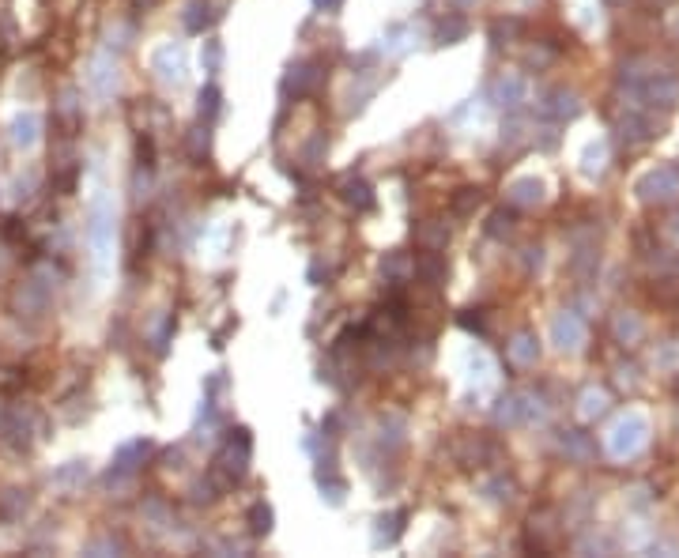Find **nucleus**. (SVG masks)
<instances>
[{"label": "nucleus", "mask_w": 679, "mask_h": 558, "mask_svg": "<svg viewBox=\"0 0 679 558\" xmlns=\"http://www.w3.org/2000/svg\"><path fill=\"white\" fill-rule=\"evenodd\" d=\"M642 431H646L642 419H630V423L623 419L619 426H615V445H611V449H615L619 457H623V453H634V449L642 445Z\"/></svg>", "instance_id": "obj_12"}, {"label": "nucleus", "mask_w": 679, "mask_h": 558, "mask_svg": "<svg viewBox=\"0 0 679 558\" xmlns=\"http://www.w3.org/2000/svg\"><path fill=\"white\" fill-rule=\"evenodd\" d=\"M79 476H88V468H83V460H72L65 471H57V483H72Z\"/></svg>", "instance_id": "obj_31"}, {"label": "nucleus", "mask_w": 679, "mask_h": 558, "mask_svg": "<svg viewBox=\"0 0 679 558\" xmlns=\"http://www.w3.org/2000/svg\"><path fill=\"white\" fill-rule=\"evenodd\" d=\"M313 5H317V8H321V12H336L340 5H344V0H313Z\"/></svg>", "instance_id": "obj_33"}, {"label": "nucleus", "mask_w": 679, "mask_h": 558, "mask_svg": "<svg viewBox=\"0 0 679 558\" xmlns=\"http://www.w3.org/2000/svg\"><path fill=\"white\" fill-rule=\"evenodd\" d=\"M317 83H321V72H317V60H299L287 69V79H284V91L287 95H310Z\"/></svg>", "instance_id": "obj_2"}, {"label": "nucleus", "mask_w": 679, "mask_h": 558, "mask_svg": "<svg viewBox=\"0 0 679 558\" xmlns=\"http://www.w3.org/2000/svg\"><path fill=\"white\" fill-rule=\"evenodd\" d=\"M563 449H570L574 457H589V438L585 434H578V431H566V438H563Z\"/></svg>", "instance_id": "obj_26"}, {"label": "nucleus", "mask_w": 679, "mask_h": 558, "mask_svg": "<svg viewBox=\"0 0 679 558\" xmlns=\"http://www.w3.org/2000/svg\"><path fill=\"white\" fill-rule=\"evenodd\" d=\"M340 200L351 204V208H358V211H370V208H374V192H370V185H367L363 178L348 174L344 181H340Z\"/></svg>", "instance_id": "obj_9"}, {"label": "nucleus", "mask_w": 679, "mask_h": 558, "mask_svg": "<svg viewBox=\"0 0 679 558\" xmlns=\"http://www.w3.org/2000/svg\"><path fill=\"white\" fill-rule=\"evenodd\" d=\"M675 389H679V381H675Z\"/></svg>", "instance_id": "obj_35"}, {"label": "nucleus", "mask_w": 679, "mask_h": 558, "mask_svg": "<svg viewBox=\"0 0 679 558\" xmlns=\"http://www.w3.org/2000/svg\"><path fill=\"white\" fill-rule=\"evenodd\" d=\"M453 5H460V8H464V5H476V0H453Z\"/></svg>", "instance_id": "obj_34"}, {"label": "nucleus", "mask_w": 679, "mask_h": 558, "mask_svg": "<svg viewBox=\"0 0 679 558\" xmlns=\"http://www.w3.org/2000/svg\"><path fill=\"white\" fill-rule=\"evenodd\" d=\"M495 98H498V106H506V110H521L525 98H528L525 79L521 76H502L495 83Z\"/></svg>", "instance_id": "obj_10"}, {"label": "nucleus", "mask_w": 679, "mask_h": 558, "mask_svg": "<svg viewBox=\"0 0 679 558\" xmlns=\"http://www.w3.org/2000/svg\"><path fill=\"white\" fill-rule=\"evenodd\" d=\"M464 34H469V19L464 15H450V19H442L438 23V46H453V42H460Z\"/></svg>", "instance_id": "obj_15"}, {"label": "nucleus", "mask_w": 679, "mask_h": 558, "mask_svg": "<svg viewBox=\"0 0 679 558\" xmlns=\"http://www.w3.org/2000/svg\"><path fill=\"white\" fill-rule=\"evenodd\" d=\"M483 204V192L479 189H457V197H453V216H472V211Z\"/></svg>", "instance_id": "obj_18"}, {"label": "nucleus", "mask_w": 679, "mask_h": 558, "mask_svg": "<svg viewBox=\"0 0 679 558\" xmlns=\"http://www.w3.org/2000/svg\"><path fill=\"white\" fill-rule=\"evenodd\" d=\"M646 98L656 102V106H665V110H672V106L679 102V79H675V76L653 72L649 83H646Z\"/></svg>", "instance_id": "obj_5"}, {"label": "nucleus", "mask_w": 679, "mask_h": 558, "mask_svg": "<svg viewBox=\"0 0 679 558\" xmlns=\"http://www.w3.org/2000/svg\"><path fill=\"white\" fill-rule=\"evenodd\" d=\"M460 325L469 329V332H483V321L479 317H460Z\"/></svg>", "instance_id": "obj_32"}, {"label": "nucleus", "mask_w": 679, "mask_h": 558, "mask_svg": "<svg viewBox=\"0 0 679 558\" xmlns=\"http://www.w3.org/2000/svg\"><path fill=\"white\" fill-rule=\"evenodd\" d=\"M12 144L19 147V152H31V147L38 144V117L34 114H23L12 121Z\"/></svg>", "instance_id": "obj_14"}, {"label": "nucleus", "mask_w": 679, "mask_h": 558, "mask_svg": "<svg viewBox=\"0 0 679 558\" xmlns=\"http://www.w3.org/2000/svg\"><path fill=\"white\" fill-rule=\"evenodd\" d=\"M638 197L646 204H668L679 197V170L675 166H656L638 181Z\"/></svg>", "instance_id": "obj_1"}, {"label": "nucleus", "mask_w": 679, "mask_h": 558, "mask_svg": "<svg viewBox=\"0 0 679 558\" xmlns=\"http://www.w3.org/2000/svg\"><path fill=\"white\" fill-rule=\"evenodd\" d=\"M509 358L517 362V367H533V362L540 358V343L533 332H517L514 343H509Z\"/></svg>", "instance_id": "obj_13"}, {"label": "nucleus", "mask_w": 679, "mask_h": 558, "mask_svg": "<svg viewBox=\"0 0 679 558\" xmlns=\"http://www.w3.org/2000/svg\"><path fill=\"white\" fill-rule=\"evenodd\" d=\"M540 415V407L533 404V396H525V393H514V396H506L502 407H498V423H525V419H533Z\"/></svg>", "instance_id": "obj_6"}, {"label": "nucleus", "mask_w": 679, "mask_h": 558, "mask_svg": "<svg viewBox=\"0 0 679 558\" xmlns=\"http://www.w3.org/2000/svg\"><path fill=\"white\" fill-rule=\"evenodd\" d=\"M555 343H559L563 351H578L581 343H585V325H581L574 313L555 317Z\"/></svg>", "instance_id": "obj_7"}, {"label": "nucleus", "mask_w": 679, "mask_h": 558, "mask_svg": "<svg viewBox=\"0 0 679 558\" xmlns=\"http://www.w3.org/2000/svg\"><path fill=\"white\" fill-rule=\"evenodd\" d=\"M506 197L509 204H517V208H533L544 200V181L540 178H517L514 185L506 189Z\"/></svg>", "instance_id": "obj_11"}, {"label": "nucleus", "mask_w": 679, "mask_h": 558, "mask_svg": "<svg viewBox=\"0 0 679 558\" xmlns=\"http://www.w3.org/2000/svg\"><path fill=\"white\" fill-rule=\"evenodd\" d=\"M219 60H223V50H219V42H208V53H204V69H208V72H219Z\"/></svg>", "instance_id": "obj_30"}, {"label": "nucleus", "mask_w": 679, "mask_h": 558, "mask_svg": "<svg viewBox=\"0 0 679 558\" xmlns=\"http://www.w3.org/2000/svg\"><path fill=\"white\" fill-rule=\"evenodd\" d=\"M509 230H514V216H509L506 208L495 211V216H491V227H487V234H491V238H506Z\"/></svg>", "instance_id": "obj_23"}, {"label": "nucleus", "mask_w": 679, "mask_h": 558, "mask_svg": "<svg viewBox=\"0 0 679 558\" xmlns=\"http://www.w3.org/2000/svg\"><path fill=\"white\" fill-rule=\"evenodd\" d=\"M521 19H495L491 23V38H495V46H509L517 34H521Z\"/></svg>", "instance_id": "obj_19"}, {"label": "nucleus", "mask_w": 679, "mask_h": 558, "mask_svg": "<svg viewBox=\"0 0 679 558\" xmlns=\"http://www.w3.org/2000/svg\"><path fill=\"white\" fill-rule=\"evenodd\" d=\"M419 242H427L431 249H442L445 242H450V230H445V227H423L419 230Z\"/></svg>", "instance_id": "obj_25"}, {"label": "nucleus", "mask_w": 679, "mask_h": 558, "mask_svg": "<svg viewBox=\"0 0 679 558\" xmlns=\"http://www.w3.org/2000/svg\"><path fill=\"white\" fill-rule=\"evenodd\" d=\"M381 268H386L389 275H405L412 265H408V256H405V253H389L386 261H381Z\"/></svg>", "instance_id": "obj_28"}, {"label": "nucleus", "mask_w": 679, "mask_h": 558, "mask_svg": "<svg viewBox=\"0 0 679 558\" xmlns=\"http://www.w3.org/2000/svg\"><path fill=\"white\" fill-rule=\"evenodd\" d=\"M615 336H619V339H638L642 336V321L638 317H619V321H615Z\"/></svg>", "instance_id": "obj_24"}, {"label": "nucleus", "mask_w": 679, "mask_h": 558, "mask_svg": "<svg viewBox=\"0 0 679 558\" xmlns=\"http://www.w3.org/2000/svg\"><path fill=\"white\" fill-rule=\"evenodd\" d=\"M249 532H253V535H268V532H272V506L257 502V506L249 509Z\"/></svg>", "instance_id": "obj_21"}, {"label": "nucleus", "mask_w": 679, "mask_h": 558, "mask_svg": "<svg viewBox=\"0 0 679 558\" xmlns=\"http://www.w3.org/2000/svg\"><path fill=\"white\" fill-rule=\"evenodd\" d=\"M405 521H408V513H389V517H381L374 540L377 544H396V535L405 532Z\"/></svg>", "instance_id": "obj_17"}, {"label": "nucleus", "mask_w": 679, "mask_h": 558, "mask_svg": "<svg viewBox=\"0 0 679 558\" xmlns=\"http://www.w3.org/2000/svg\"><path fill=\"white\" fill-rule=\"evenodd\" d=\"M219 102H223L219 88H204V91H200V106H197L200 121H211V117H216V114H219Z\"/></svg>", "instance_id": "obj_22"}, {"label": "nucleus", "mask_w": 679, "mask_h": 558, "mask_svg": "<svg viewBox=\"0 0 679 558\" xmlns=\"http://www.w3.org/2000/svg\"><path fill=\"white\" fill-rule=\"evenodd\" d=\"M483 490H487V498H495V502H514V495H517V487L509 479H502V476L483 479Z\"/></svg>", "instance_id": "obj_20"}, {"label": "nucleus", "mask_w": 679, "mask_h": 558, "mask_svg": "<svg viewBox=\"0 0 679 558\" xmlns=\"http://www.w3.org/2000/svg\"><path fill=\"white\" fill-rule=\"evenodd\" d=\"M608 407V396L604 393H585V407H581V415L585 419H592V415H600Z\"/></svg>", "instance_id": "obj_27"}, {"label": "nucleus", "mask_w": 679, "mask_h": 558, "mask_svg": "<svg viewBox=\"0 0 679 558\" xmlns=\"http://www.w3.org/2000/svg\"><path fill=\"white\" fill-rule=\"evenodd\" d=\"M189 152H193V159L208 155V128H193V136H189Z\"/></svg>", "instance_id": "obj_29"}, {"label": "nucleus", "mask_w": 679, "mask_h": 558, "mask_svg": "<svg viewBox=\"0 0 679 558\" xmlns=\"http://www.w3.org/2000/svg\"><path fill=\"white\" fill-rule=\"evenodd\" d=\"M415 272L427 279V284H442V279H445V261H442L434 249H427V253H423L419 261H415Z\"/></svg>", "instance_id": "obj_16"}, {"label": "nucleus", "mask_w": 679, "mask_h": 558, "mask_svg": "<svg viewBox=\"0 0 679 558\" xmlns=\"http://www.w3.org/2000/svg\"><path fill=\"white\" fill-rule=\"evenodd\" d=\"M544 114L547 117H559V121L578 117L581 114V98L574 91H566V88H555V91L544 95Z\"/></svg>", "instance_id": "obj_3"}, {"label": "nucleus", "mask_w": 679, "mask_h": 558, "mask_svg": "<svg viewBox=\"0 0 679 558\" xmlns=\"http://www.w3.org/2000/svg\"><path fill=\"white\" fill-rule=\"evenodd\" d=\"M219 8H223L219 0H193V5L185 8V12H189V15H185V27L193 31V34H200L204 27H211V23H216V19L223 15Z\"/></svg>", "instance_id": "obj_8"}, {"label": "nucleus", "mask_w": 679, "mask_h": 558, "mask_svg": "<svg viewBox=\"0 0 679 558\" xmlns=\"http://www.w3.org/2000/svg\"><path fill=\"white\" fill-rule=\"evenodd\" d=\"M656 125L653 117H646V114H627L623 121H619V140L623 144H646V140H653L656 136Z\"/></svg>", "instance_id": "obj_4"}]
</instances>
